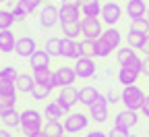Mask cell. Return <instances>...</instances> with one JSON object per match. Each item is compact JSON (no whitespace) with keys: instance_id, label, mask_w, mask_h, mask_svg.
I'll use <instances>...</instances> for the list:
<instances>
[{"instance_id":"d590c367","label":"cell","mask_w":149,"mask_h":137,"mask_svg":"<svg viewBox=\"0 0 149 137\" xmlns=\"http://www.w3.org/2000/svg\"><path fill=\"white\" fill-rule=\"evenodd\" d=\"M128 31L149 33V21H147V17H143V19H135V21H130V25H128Z\"/></svg>"},{"instance_id":"bcb514c9","label":"cell","mask_w":149,"mask_h":137,"mask_svg":"<svg viewBox=\"0 0 149 137\" xmlns=\"http://www.w3.org/2000/svg\"><path fill=\"white\" fill-rule=\"evenodd\" d=\"M0 137H13V135H10V133L6 131V127H4V129H0Z\"/></svg>"},{"instance_id":"ab89813d","label":"cell","mask_w":149,"mask_h":137,"mask_svg":"<svg viewBox=\"0 0 149 137\" xmlns=\"http://www.w3.org/2000/svg\"><path fill=\"white\" fill-rule=\"evenodd\" d=\"M108 137H130V135H128V131H124V129L112 127V131H108Z\"/></svg>"},{"instance_id":"1f68e13d","label":"cell","mask_w":149,"mask_h":137,"mask_svg":"<svg viewBox=\"0 0 149 137\" xmlns=\"http://www.w3.org/2000/svg\"><path fill=\"white\" fill-rule=\"evenodd\" d=\"M52 69L48 67V69H37V71H31V75H33V79H35V83H46V85H52L54 87V83H52Z\"/></svg>"},{"instance_id":"83f0119b","label":"cell","mask_w":149,"mask_h":137,"mask_svg":"<svg viewBox=\"0 0 149 137\" xmlns=\"http://www.w3.org/2000/svg\"><path fill=\"white\" fill-rule=\"evenodd\" d=\"M52 85H46V83H35L33 85V89H31V98L33 100H37V102H46L48 98H50V93H52Z\"/></svg>"},{"instance_id":"f546056e","label":"cell","mask_w":149,"mask_h":137,"mask_svg":"<svg viewBox=\"0 0 149 137\" xmlns=\"http://www.w3.org/2000/svg\"><path fill=\"white\" fill-rule=\"evenodd\" d=\"M60 25H62V37L79 40V35H81V21H77V23H60Z\"/></svg>"},{"instance_id":"681fc988","label":"cell","mask_w":149,"mask_h":137,"mask_svg":"<svg viewBox=\"0 0 149 137\" xmlns=\"http://www.w3.org/2000/svg\"><path fill=\"white\" fill-rule=\"evenodd\" d=\"M58 137H72V135H68V133H62V135H58Z\"/></svg>"},{"instance_id":"4316f807","label":"cell","mask_w":149,"mask_h":137,"mask_svg":"<svg viewBox=\"0 0 149 137\" xmlns=\"http://www.w3.org/2000/svg\"><path fill=\"white\" fill-rule=\"evenodd\" d=\"M33 85H35L33 75H29V73H19V77H17V91H19V93H31Z\"/></svg>"},{"instance_id":"ee69618b","label":"cell","mask_w":149,"mask_h":137,"mask_svg":"<svg viewBox=\"0 0 149 137\" xmlns=\"http://www.w3.org/2000/svg\"><path fill=\"white\" fill-rule=\"evenodd\" d=\"M141 75L149 77V54H145V58H143V65H141Z\"/></svg>"},{"instance_id":"8fae6325","label":"cell","mask_w":149,"mask_h":137,"mask_svg":"<svg viewBox=\"0 0 149 137\" xmlns=\"http://www.w3.org/2000/svg\"><path fill=\"white\" fill-rule=\"evenodd\" d=\"M56 102H58L62 106V110L68 114L72 112V108L79 104V89L74 85H68V87H62L58 91V96H56Z\"/></svg>"},{"instance_id":"f6af8a7d","label":"cell","mask_w":149,"mask_h":137,"mask_svg":"<svg viewBox=\"0 0 149 137\" xmlns=\"http://www.w3.org/2000/svg\"><path fill=\"white\" fill-rule=\"evenodd\" d=\"M62 4H70V6H79L81 8V0H62Z\"/></svg>"},{"instance_id":"484cf974","label":"cell","mask_w":149,"mask_h":137,"mask_svg":"<svg viewBox=\"0 0 149 137\" xmlns=\"http://www.w3.org/2000/svg\"><path fill=\"white\" fill-rule=\"evenodd\" d=\"M66 112L62 110V106L56 102V100H50V102H46V108H44V116L48 121H60L62 116H64Z\"/></svg>"},{"instance_id":"b9f144b4","label":"cell","mask_w":149,"mask_h":137,"mask_svg":"<svg viewBox=\"0 0 149 137\" xmlns=\"http://www.w3.org/2000/svg\"><path fill=\"white\" fill-rule=\"evenodd\" d=\"M85 137H108V133L102 131V129H91V131L85 133Z\"/></svg>"},{"instance_id":"8d00e7d4","label":"cell","mask_w":149,"mask_h":137,"mask_svg":"<svg viewBox=\"0 0 149 137\" xmlns=\"http://www.w3.org/2000/svg\"><path fill=\"white\" fill-rule=\"evenodd\" d=\"M79 46H81V54L83 56H89V58H95V42L93 40H83L79 42Z\"/></svg>"},{"instance_id":"7402d4cb","label":"cell","mask_w":149,"mask_h":137,"mask_svg":"<svg viewBox=\"0 0 149 137\" xmlns=\"http://www.w3.org/2000/svg\"><path fill=\"white\" fill-rule=\"evenodd\" d=\"M102 0H81V15L83 17H93L100 19L102 15Z\"/></svg>"},{"instance_id":"9a60e30c","label":"cell","mask_w":149,"mask_h":137,"mask_svg":"<svg viewBox=\"0 0 149 137\" xmlns=\"http://www.w3.org/2000/svg\"><path fill=\"white\" fill-rule=\"evenodd\" d=\"M81 46L79 40H70V37H62V50H60V58L64 60H77L81 58Z\"/></svg>"},{"instance_id":"e0dca14e","label":"cell","mask_w":149,"mask_h":137,"mask_svg":"<svg viewBox=\"0 0 149 137\" xmlns=\"http://www.w3.org/2000/svg\"><path fill=\"white\" fill-rule=\"evenodd\" d=\"M139 77H141V71L130 69V67H120L116 79H118V83H120L122 87H126V85H137Z\"/></svg>"},{"instance_id":"30bf717a","label":"cell","mask_w":149,"mask_h":137,"mask_svg":"<svg viewBox=\"0 0 149 137\" xmlns=\"http://www.w3.org/2000/svg\"><path fill=\"white\" fill-rule=\"evenodd\" d=\"M106 25L102 23V19H93V17H83L81 19V35L85 40H93L95 42L97 37H102Z\"/></svg>"},{"instance_id":"4fadbf2b","label":"cell","mask_w":149,"mask_h":137,"mask_svg":"<svg viewBox=\"0 0 149 137\" xmlns=\"http://www.w3.org/2000/svg\"><path fill=\"white\" fill-rule=\"evenodd\" d=\"M74 73H77L79 79H93L97 73V67H95V58H89V56H81L74 60Z\"/></svg>"},{"instance_id":"5bb4252c","label":"cell","mask_w":149,"mask_h":137,"mask_svg":"<svg viewBox=\"0 0 149 137\" xmlns=\"http://www.w3.org/2000/svg\"><path fill=\"white\" fill-rule=\"evenodd\" d=\"M35 50H37V42H35L33 35H21V37H17L15 54L19 58H31Z\"/></svg>"},{"instance_id":"7a4b0ae2","label":"cell","mask_w":149,"mask_h":137,"mask_svg":"<svg viewBox=\"0 0 149 137\" xmlns=\"http://www.w3.org/2000/svg\"><path fill=\"white\" fill-rule=\"evenodd\" d=\"M89 123H91L89 114H85V112H77V110H72V112L64 114V119H62L64 133H68V135H74V133H83V131H87Z\"/></svg>"},{"instance_id":"f35d334b","label":"cell","mask_w":149,"mask_h":137,"mask_svg":"<svg viewBox=\"0 0 149 137\" xmlns=\"http://www.w3.org/2000/svg\"><path fill=\"white\" fill-rule=\"evenodd\" d=\"M10 11H13V15H15V19H17V23H19V21H25V19L29 17V15H27V11H25V8H23L21 4H19V2H15Z\"/></svg>"},{"instance_id":"e575fe53","label":"cell","mask_w":149,"mask_h":137,"mask_svg":"<svg viewBox=\"0 0 149 137\" xmlns=\"http://www.w3.org/2000/svg\"><path fill=\"white\" fill-rule=\"evenodd\" d=\"M17 2L27 11V15H33L44 6V0H17Z\"/></svg>"},{"instance_id":"f907efd6","label":"cell","mask_w":149,"mask_h":137,"mask_svg":"<svg viewBox=\"0 0 149 137\" xmlns=\"http://www.w3.org/2000/svg\"><path fill=\"white\" fill-rule=\"evenodd\" d=\"M4 2H13V0H0V4H4Z\"/></svg>"},{"instance_id":"277c9868","label":"cell","mask_w":149,"mask_h":137,"mask_svg":"<svg viewBox=\"0 0 149 137\" xmlns=\"http://www.w3.org/2000/svg\"><path fill=\"white\" fill-rule=\"evenodd\" d=\"M122 13H124V8L120 6V2H116V0H108V2L102 4L100 19H102V23L106 27H116L118 21L122 19Z\"/></svg>"},{"instance_id":"816d5d0a","label":"cell","mask_w":149,"mask_h":137,"mask_svg":"<svg viewBox=\"0 0 149 137\" xmlns=\"http://www.w3.org/2000/svg\"><path fill=\"white\" fill-rule=\"evenodd\" d=\"M145 17H147V21H149V8H147V15H145Z\"/></svg>"},{"instance_id":"c3c4849f","label":"cell","mask_w":149,"mask_h":137,"mask_svg":"<svg viewBox=\"0 0 149 137\" xmlns=\"http://www.w3.org/2000/svg\"><path fill=\"white\" fill-rule=\"evenodd\" d=\"M145 52L149 54V37H147V48H145Z\"/></svg>"},{"instance_id":"8992f818","label":"cell","mask_w":149,"mask_h":137,"mask_svg":"<svg viewBox=\"0 0 149 137\" xmlns=\"http://www.w3.org/2000/svg\"><path fill=\"white\" fill-rule=\"evenodd\" d=\"M89 119L91 123H95V125H104L108 121V116H110V102H108V98L100 93V98L95 102H93L89 108Z\"/></svg>"},{"instance_id":"74e56055","label":"cell","mask_w":149,"mask_h":137,"mask_svg":"<svg viewBox=\"0 0 149 137\" xmlns=\"http://www.w3.org/2000/svg\"><path fill=\"white\" fill-rule=\"evenodd\" d=\"M112 54V48L102 40V37H97L95 40V58H108Z\"/></svg>"},{"instance_id":"cb8c5ba5","label":"cell","mask_w":149,"mask_h":137,"mask_svg":"<svg viewBox=\"0 0 149 137\" xmlns=\"http://www.w3.org/2000/svg\"><path fill=\"white\" fill-rule=\"evenodd\" d=\"M0 121H2V125L6 129H19V127H21V112H19L17 108L0 112Z\"/></svg>"},{"instance_id":"f5cc1de1","label":"cell","mask_w":149,"mask_h":137,"mask_svg":"<svg viewBox=\"0 0 149 137\" xmlns=\"http://www.w3.org/2000/svg\"><path fill=\"white\" fill-rule=\"evenodd\" d=\"M147 137H149V129H147Z\"/></svg>"},{"instance_id":"44dd1931","label":"cell","mask_w":149,"mask_h":137,"mask_svg":"<svg viewBox=\"0 0 149 137\" xmlns=\"http://www.w3.org/2000/svg\"><path fill=\"white\" fill-rule=\"evenodd\" d=\"M81 19H83V15H81L79 6H70V4L60 6V23H77Z\"/></svg>"},{"instance_id":"7c38bea8","label":"cell","mask_w":149,"mask_h":137,"mask_svg":"<svg viewBox=\"0 0 149 137\" xmlns=\"http://www.w3.org/2000/svg\"><path fill=\"white\" fill-rule=\"evenodd\" d=\"M139 119H141V112L124 108V110H120V112L114 114V127L124 129V131H130V129H135L139 125Z\"/></svg>"},{"instance_id":"836d02e7","label":"cell","mask_w":149,"mask_h":137,"mask_svg":"<svg viewBox=\"0 0 149 137\" xmlns=\"http://www.w3.org/2000/svg\"><path fill=\"white\" fill-rule=\"evenodd\" d=\"M17 108V93H0V112Z\"/></svg>"},{"instance_id":"7bdbcfd3","label":"cell","mask_w":149,"mask_h":137,"mask_svg":"<svg viewBox=\"0 0 149 137\" xmlns=\"http://www.w3.org/2000/svg\"><path fill=\"white\" fill-rule=\"evenodd\" d=\"M141 116H145V119H149V93L145 96V102H143V106H141Z\"/></svg>"},{"instance_id":"2e32d148","label":"cell","mask_w":149,"mask_h":137,"mask_svg":"<svg viewBox=\"0 0 149 137\" xmlns=\"http://www.w3.org/2000/svg\"><path fill=\"white\" fill-rule=\"evenodd\" d=\"M147 2L145 0H126V6H124V13L128 15L130 21H135V19H143L147 15Z\"/></svg>"},{"instance_id":"4dcf8cb0","label":"cell","mask_w":149,"mask_h":137,"mask_svg":"<svg viewBox=\"0 0 149 137\" xmlns=\"http://www.w3.org/2000/svg\"><path fill=\"white\" fill-rule=\"evenodd\" d=\"M15 23H17V19H15L13 11H10V8H0V31L13 29Z\"/></svg>"},{"instance_id":"ffe728a7","label":"cell","mask_w":149,"mask_h":137,"mask_svg":"<svg viewBox=\"0 0 149 137\" xmlns=\"http://www.w3.org/2000/svg\"><path fill=\"white\" fill-rule=\"evenodd\" d=\"M97 98H100V89L95 85H83L79 89V104L85 106V108H89Z\"/></svg>"},{"instance_id":"f1b7e54d","label":"cell","mask_w":149,"mask_h":137,"mask_svg":"<svg viewBox=\"0 0 149 137\" xmlns=\"http://www.w3.org/2000/svg\"><path fill=\"white\" fill-rule=\"evenodd\" d=\"M46 52L52 58H60V50H62V37H48L46 40Z\"/></svg>"},{"instance_id":"52a82bcc","label":"cell","mask_w":149,"mask_h":137,"mask_svg":"<svg viewBox=\"0 0 149 137\" xmlns=\"http://www.w3.org/2000/svg\"><path fill=\"white\" fill-rule=\"evenodd\" d=\"M116 60L120 67H130V69H137V71H141V65H143V58L130 46H120L116 50Z\"/></svg>"},{"instance_id":"ba28073f","label":"cell","mask_w":149,"mask_h":137,"mask_svg":"<svg viewBox=\"0 0 149 137\" xmlns=\"http://www.w3.org/2000/svg\"><path fill=\"white\" fill-rule=\"evenodd\" d=\"M17 77H19V71L13 65H6L0 69V93H19Z\"/></svg>"},{"instance_id":"d6986e66","label":"cell","mask_w":149,"mask_h":137,"mask_svg":"<svg viewBox=\"0 0 149 137\" xmlns=\"http://www.w3.org/2000/svg\"><path fill=\"white\" fill-rule=\"evenodd\" d=\"M50 63H52V56L46 52V48H37L35 52H33V56L29 58V67H31V71H37V69H48L50 67Z\"/></svg>"},{"instance_id":"60d3db41","label":"cell","mask_w":149,"mask_h":137,"mask_svg":"<svg viewBox=\"0 0 149 137\" xmlns=\"http://www.w3.org/2000/svg\"><path fill=\"white\" fill-rule=\"evenodd\" d=\"M106 98H108V102H110V104H116V102H120V93H116L114 89H110V91L106 93Z\"/></svg>"},{"instance_id":"d6a6232c","label":"cell","mask_w":149,"mask_h":137,"mask_svg":"<svg viewBox=\"0 0 149 137\" xmlns=\"http://www.w3.org/2000/svg\"><path fill=\"white\" fill-rule=\"evenodd\" d=\"M44 133H46L48 137H58V135H62V133H64L62 121H48V123L44 125Z\"/></svg>"},{"instance_id":"3957f363","label":"cell","mask_w":149,"mask_h":137,"mask_svg":"<svg viewBox=\"0 0 149 137\" xmlns=\"http://www.w3.org/2000/svg\"><path fill=\"white\" fill-rule=\"evenodd\" d=\"M145 91L139 87V85H126V87H122V91H120V102L124 104V108H128V110H141V106H143V102H145Z\"/></svg>"},{"instance_id":"5b68a950","label":"cell","mask_w":149,"mask_h":137,"mask_svg":"<svg viewBox=\"0 0 149 137\" xmlns=\"http://www.w3.org/2000/svg\"><path fill=\"white\" fill-rule=\"evenodd\" d=\"M77 79H79V77H77V73H74V67H68V65H62L58 69H54V73H52V83H54V87H58V89L74 85Z\"/></svg>"},{"instance_id":"d4e9b609","label":"cell","mask_w":149,"mask_h":137,"mask_svg":"<svg viewBox=\"0 0 149 137\" xmlns=\"http://www.w3.org/2000/svg\"><path fill=\"white\" fill-rule=\"evenodd\" d=\"M147 37H149V33L128 31V33H126V46L135 48V50H145V48H147Z\"/></svg>"},{"instance_id":"603a6c76","label":"cell","mask_w":149,"mask_h":137,"mask_svg":"<svg viewBox=\"0 0 149 137\" xmlns=\"http://www.w3.org/2000/svg\"><path fill=\"white\" fill-rule=\"evenodd\" d=\"M17 46V35L13 33V29H4L0 31V52L4 54H13Z\"/></svg>"},{"instance_id":"ac0fdd59","label":"cell","mask_w":149,"mask_h":137,"mask_svg":"<svg viewBox=\"0 0 149 137\" xmlns=\"http://www.w3.org/2000/svg\"><path fill=\"white\" fill-rule=\"evenodd\" d=\"M102 40L112 48V50H118L122 46V40H124V35L118 27H106L104 33H102Z\"/></svg>"},{"instance_id":"9c48e42d","label":"cell","mask_w":149,"mask_h":137,"mask_svg":"<svg viewBox=\"0 0 149 137\" xmlns=\"http://www.w3.org/2000/svg\"><path fill=\"white\" fill-rule=\"evenodd\" d=\"M37 15H40L37 19H40V25L44 29H52V27H56L60 23V8L56 4H52V2H46Z\"/></svg>"},{"instance_id":"7dc6e473","label":"cell","mask_w":149,"mask_h":137,"mask_svg":"<svg viewBox=\"0 0 149 137\" xmlns=\"http://www.w3.org/2000/svg\"><path fill=\"white\" fill-rule=\"evenodd\" d=\"M35 137H48V135H46V133H44V131H42V133H37V135H35Z\"/></svg>"},{"instance_id":"6da1fadb","label":"cell","mask_w":149,"mask_h":137,"mask_svg":"<svg viewBox=\"0 0 149 137\" xmlns=\"http://www.w3.org/2000/svg\"><path fill=\"white\" fill-rule=\"evenodd\" d=\"M21 133L25 137H35L37 133L44 131V112L37 108H25L21 112Z\"/></svg>"}]
</instances>
